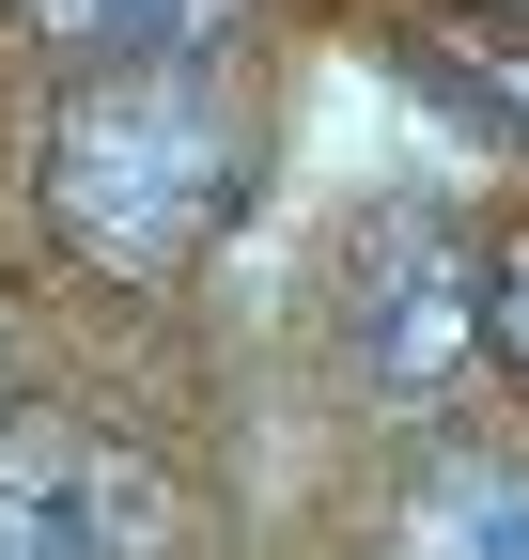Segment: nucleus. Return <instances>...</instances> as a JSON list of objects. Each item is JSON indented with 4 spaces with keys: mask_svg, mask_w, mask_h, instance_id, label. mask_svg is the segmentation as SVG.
Masks as SVG:
<instances>
[{
    "mask_svg": "<svg viewBox=\"0 0 529 560\" xmlns=\"http://www.w3.org/2000/svg\"><path fill=\"white\" fill-rule=\"evenodd\" d=\"M249 172H264V125H249V94L219 79L203 47L94 62V79L62 94V125H47V219H62V249L109 265V280L203 265L219 219L249 202Z\"/></svg>",
    "mask_w": 529,
    "mask_h": 560,
    "instance_id": "nucleus-1",
    "label": "nucleus"
},
{
    "mask_svg": "<svg viewBox=\"0 0 529 560\" xmlns=\"http://www.w3.org/2000/svg\"><path fill=\"white\" fill-rule=\"evenodd\" d=\"M343 312H358V374L374 389H451L483 342V234L451 202H389L343 265Z\"/></svg>",
    "mask_w": 529,
    "mask_h": 560,
    "instance_id": "nucleus-2",
    "label": "nucleus"
},
{
    "mask_svg": "<svg viewBox=\"0 0 529 560\" xmlns=\"http://www.w3.org/2000/svg\"><path fill=\"white\" fill-rule=\"evenodd\" d=\"M172 482L94 420H0V560H156Z\"/></svg>",
    "mask_w": 529,
    "mask_h": 560,
    "instance_id": "nucleus-3",
    "label": "nucleus"
},
{
    "mask_svg": "<svg viewBox=\"0 0 529 560\" xmlns=\"http://www.w3.org/2000/svg\"><path fill=\"white\" fill-rule=\"evenodd\" d=\"M389 560H529V467H498V452L436 467L389 529Z\"/></svg>",
    "mask_w": 529,
    "mask_h": 560,
    "instance_id": "nucleus-4",
    "label": "nucleus"
},
{
    "mask_svg": "<svg viewBox=\"0 0 529 560\" xmlns=\"http://www.w3.org/2000/svg\"><path fill=\"white\" fill-rule=\"evenodd\" d=\"M234 0H32V32L94 47V62H141V47H203Z\"/></svg>",
    "mask_w": 529,
    "mask_h": 560,
    "instance_id": "nucleus-5",
    "label": "nucleus"
},
{
    "mask_svg": "<svg viewBox=\"0 0 529 560\" xmlns=\"http://www.w3.org/2000/svg\"><path fill=\"white\" fill-rule=\"evenodd\" d=\"M483 312H498V359H514V374H529V234H514V265H498V280H483Z\"/></svg>",
    "mask_w": 529,
    "mask_h": 560,
    "instance_id": "nucleus-6",
    "label": "nucleus"
},
{
    "mask_svg": "<svg viewBox=\"0 0 529 560\" xmlns=\"http://www.w3.org/2000/svg\"><path fill=\"white\" fill-rule=\"evenodd\" d=\"M498 16H529V0H498Z\"/></svg>",
    "mask_w": 529,
    "mask_h": 560,
    "instance_id": "nucleus-7",
    "label": "nucleus"
}]
</instances>
